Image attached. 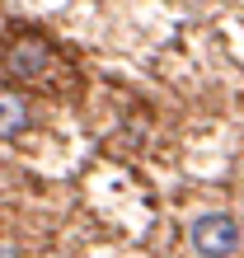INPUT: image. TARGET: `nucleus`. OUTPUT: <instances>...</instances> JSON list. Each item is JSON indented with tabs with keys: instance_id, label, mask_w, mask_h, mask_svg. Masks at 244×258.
<instances>
[{
	"instance_id": "obj_4",
	"label": "nucleus",
	"mask_w": 244,
	"mask_h": 258,
	"mask_svg": "<svg viewBox=\"0 0 244 258\" xmlns=\"http://www.w3.org/2000/svg\"><path fill=\"white\" fill-rule=\"evenodd\" d=\"M0 258H24V253L14 249V244H5V239H0Z\"/></svg>"
},
{
	"instance_id": "obj_3",
	"label": "nucleus",
	"mask_w": 244,
	"mask_h": 258,
	"mask_svg": "<svg viewBox=\"0 0 244 258\" xmlns=\"http://www.w3.org/2000/svg\"><path fill=\"white\" fill-rule=\"evenodd\" d=\"M28 122H33L28 103H24L19 94H0V136H19Z\"/></svg>"
},
{
	"instance_id": "obj_2",
	"label": "nucleus",
	"mask_w": 244,
	"mask_h": 258,
	"mask_svg": "<svg viewBox=\"0 0 244 258\" xmlns=\"http://www.w3.org/2000/svg\"><path fill=\"white\" fill-rule=\"evenodd\" d=\"M5 71L14 75V80L33 85V80H42V75L52 71V47H47V42H19V47H10Z\"/></svg>"
},
{
	"instance_id": "obj_1",
	"label": "nucleus",
	"mask_w": 244,
	"mask_h": 258,
	"mask_svg": "<svg viewBox=\"0 0 244 258\" xmlns=\"http://www.w3.org/2000/svg\"><path fill=\"white\" fill-rule=\"evenodd\" d=\"M239 221L230 216V211H202L193 225H188V244L197 258H235L239 253Z\"/></svg>"
}]
</instances>
